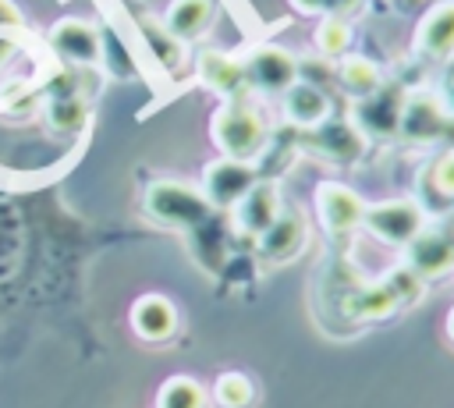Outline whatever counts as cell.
Listing matches in <instances>:
<instances>
[{
  "label": "cell",
  "instance_id": "obj_1",
  "mask_svg": "<svg viewBox=\"0 0 454 408\" xmlns=\"http://www.w3.org/2000/svg\"><path fill=\"white\" fill-rule=\"evenodd\" d=\"M213 142L220 145V153L227 160L248 163L262 149V142H266L262 114L252 103H245V99H227L213 114Z\"/></svg>",
  "mask_w": 454,
  "mask_h": 408
},
{
  "label": "cell",
  "instance_id": "obj_2",
  "mask_svg": "<svg viewBox=\"0 0 454 408\" xmlns=\"http://www.w3.org/2000/svg\"><path fill=\"white\" fill-rule=\"evenodd\" d=\"M145 213L160 224H170V227H199L209 220L213 206L209 199L192 188V184H181V181H156L149 184L145 192Z\"/></svg>",
  "mask_w": 454,
  "mask_h": 408
},
{
  "label": "cell",
  "instance_id": "obj_3",
  "mask_svg": "<svg viewBox=\"0 0 454 408\" xmlns=\"http://www.w3.org/2000/svg\"><path fill=\"white\" fill-rule=\"evenodd\" d=\"M362 224L380 241H387V245H408L426 227V216H422V206L419 202H411V199H390V202L365 206Z\"/></svg>",
  "mask_w": 454,
  "mask_h": 408
},
{
  "label": "cell",
  "instance_id": "obj_4",
  "mask_svg": "<svg viewBox=\"0 0 454 408\" xmlns=\"http://www.w3.org/2000/svg\"><path fill=\"white\" fill-rule=\"evenodd\" d=\"M255 184V170L241 160H216L206 167L202 174V195L209 199V206H220V209H231L248 188Z\"/></svg>",
  "mask_w": 454,
  "mask_h": 408
},
{
  "label": "cell",
  "instance_id": "obj_5",
  "mask_svg": "<svg viewBox=\"0 0 454 408\" xmlns=\"http://www.w3.org/2000/svg\"><path fill=\"white\" fill-rule=\"evenodd\" d=\"M245 78L262 92H287L298 82V60L280 46H259L245 60Z\"/></svg>",
  "mask_w": 454,
  "mask_h": 408
},
{
  "label": "cell",
  "instance_id": "obj_6",
  "mask_svg": "<svg viewBox=\"0 0 454 408\" xmlns=\"http://www.w3.org/2000/svg\"><path fill=\"white\" fill-rule=\"evenodd\" d=\"M316 213L323 220V227L330 234H344V231H355L362 224V199L348 188V184H337V181H323L316 188Z\"/></svg>",
  "mask_w": 454,
  "mask_h": 408
},
{
  "label": "cell",
  "instance_id": "obj_7",
  "mask_svg": "<svg viewBox=\"0 0 454 408\" xmlns=\"http://www.w3.org/2000/svg\"><path fill=\"white\" fill-rule=\"evenodd\" d=\"M408 270H415L422 280L426 277H436V273H447L454 266V231L447 227H433V231H419L411 241H408Z\"/></svg>",
  "mask_w": 454,
  "mask_h": 408
},
{
  "label": "cell",
  "instance_id": "obj_8",
  "mask_svg": "<svg viewBox=\"0 0 454 408\" xmlns=\"http://www.w3.org/2000/svg\"><path fill=\"white\" fill-rule=\"evenodd\" d=\"M234 227L245 231L248 238H259L277 216H280V195L273 181H255L234 206Z\"/></svg>",
  "mask_w": 454,
  "mask_h": 408
},
{
  "label": "cell",
  "instance_id": "obj_9",
  "mask_svg": "<svg viewBox=\"0 0 454 408\" xmlns=\"http://www.w3.org/2000/svg\"><path fill=\"white\" fill-rule=\"evenodd\" d=\"M255 241H259V255L266 263H291L305 248V220H301V213L280 209V216Z\"/></svg>",
  "mask_w": 454,
  "mask_h": 408
},
{
  "label": "cell",
  "instance_id": "obj_10",
  "mask_svg": "<svg viewBox=\"0 0 454 408\" xmlns=\"http://www.w3.org/2000/svg\"><path fill=\"white\" fill-rule=\"evenodd\" d=\"M50 46L71 64H96L99 60V32L82 18H60L50 28Z\"/></svg>",
  "mask_w": 454,
  "mask_h": 408
},
{
  "label": "cell",
  "instance_id": "obj_11",
  "mask_svg": "<svg viewBox=\"0 0 454 408\" xmlns=\"http://www.w3.org/2000/svg\"><path fill=\"white\" fill-rule=\"evenodd\" d=\"M415 46L419 53L436 57V60L454 53V0H440L422 14L415 28Z\"/></svg>",
  "mask_w": 454,
  "mask_h": 408
},
{
  "label": "cell",
  "instance_id": "obj_12",
  "mask_svg": "<svg viewBox=\"0 0 454 408\" xmlns=\"http://www.w3.org/2000/svg\"><path fill=\"white\" fill-rule=\"evenodd\" d=\"M131 330L142 337V341H167L174 330H177V309L170 298L163 294H142L135 305H131Z\"/></svg>",
  "mask_w": 454,
  "mask_h": 408
},
{
  "label": "cell",
  "instance_id": "obj_13",
  "mask_svg": "<svg viewBox=\"0 0 454 408\" xmlns=\"http://www.w3.org/2000/svg\"><path fill=\"white\" fill-rule=\"evenodd\" d=\"M309 145H312L319 156L333 160V163H355V160L362 156L365 138H362V131H358L355 124L330 121V124H319V128L309 131Z\"/></svg>",
  "mask_w": 454,
  "mask_h": 408
},
{
  "label": "cell",
  "instance_id": "obj_14",
  "mask_svg": "<svg viewBox=\"0 0 454 408\" xmlns=\"http://www.w3.org/2000/svg\"><path fill=\"white\" fill-rule=\"evenodd\" d=\"M401 110H404V99L397 96V89H376L358 106V131L394 135L401 128Z\"/></svg>",
  "mask_w": 454,
  "mask_h": 408
},
{
  "label": "cell",
  "instance_id": "obj_15",
  "mask_svg": "<svg viewBox=\"0 0 454 408\" xmlns=\"http://www.w3.org/2000/svg\"><path fill=\"white\" fill-rule=\"evenodd\" d=\"M199 78H202V85H209L213 92H220L227 99H234L248 82L245 78V64L234 60L231 53H220V50H206L199 57Z\"/></svg>",
  "mask_w": 454,
  "mask_h": 408
},
{
  "label": "cell",
  "instance_id": "obj_16",
  "mask_svg": "<svg viewBox=\"0 0 454 408\" xmlns=\"http://www.w3.org/2000/svg\"><path fill=\"white\" fill-rule=\"evenodd\" d=\"M284 110L291 117V124L298 128H319L330 114V96L323 89H316L312 82H294L284 92Z\"/></svg>",
  "mask_w": 454,
  "mask_h": 408
},
{
  "label": "cell",
  "instance_id": "obj_17",
  "mask_svg": "<svg viewBox=\"0 0 454 408\" xmlns=\"http://www.w3.org/2000/svg\"><path fill=\"white\" fill-rule=\"evenodd\" d=\"M443 128H447V117H443V110H440V103H436L433 96H415V99L404 103V110H401V128H397V131H404L408 138L429 142V138H436Z\"/></svg>",
  "mask_w": 454,
  "mask_h": 408
},
{
  "label": "cell",
  "instance_id": "obj_18",
  "mask_svg": "<svg viewBox=\"0 0 454 408\" xmlns=\"http://www.w3.org/2000/svg\"><path fill=\"white\" fill-rule=\"evenodd\" d=\"M209 18H213V4H209V0H174V4L167 7L163 28H167L177 43H184V39H195L199 32H206Z\"/></svg>",
  "mask_w": 454,
  "mask_h": 408
},
{
  "label": "cell",
  "instance_id": "obj_19",
  "mask_svg": "<svg viewBox=\"0 0 454 408\" xmlns=\"http://www.w3.org/2000/svg\"><path fill=\"white\" fill-rule=\"evenodd\" d=\"M394 309H401V305H397L394 291L387 287V280L365 284V287H358V291H351V294L344 298V312H348L351 319H383V316H390Z\"/></svg>",
  "mask_w": 454,
  "mask_h": 408
},
{
  "label": "cell",
  "instance_id": "obj_20",
  "mask_svg": "<svg viewBox=\"0 0 454 408\" xmlns=\"http://www.w3.org/2000/svg\"><path fill=\"white\" fill-rule=\"evenodd\" d=\"M43 117H46V128L53 135H78L89 124V106H85L82 96L64 92V96H53L46 103V114Z\"/></svg>",
  "mask_w": 454,
  "mask_h": 408
},
{
  "label": "cell",
  "instance_id": "obj_21",
  "mask_svg": "<svg viewBox=\"0 0 454 408\" xmlns=\"http://www.w3.org/2000/svg\"><path fill=\"white\" fill-rule=\"evenodd\" d=\"M340 85L351 92V96H358V99H365V96H372L376 89H380V67L369 60V57H362V53H355V57H344V64H340Z\"/></svg>",
  "mask_w": 454,
  "mask_h": 408
},
{
  "label": "cell",
  "instance_id": "obj_22",
  "mask_svg": "<svg viewBox=\"0 0 454 408\" xmlns=\"http://www.w3.org/2000/svg\"><path fill=\"white\" fill-rule=\"evenodd\" d=\"M156 408H206V390L192 376H170L156 394Z\"/></svg>",
  "mask_w": 454,
  "mask_h": 408
},
{
  "label": "cell",
  "instance_id": "obj_23",
  "mask_svg": "<svg viewBox=\"0 0 454 408\" xmlns=\"http://www.w3.org/2000/svg\"><path fill=\"white\" fill-rule=\"evenodd\" d=\"M252 397H255V387H252V380L245 373H223L213 383V401L220 408H248Z\"/></svg>",
  "mask_w": 454,
  "mask_h": 408
},
{
  "label": "cell",
  "instance_id": "obj_24",
  "mask_svg": "<svg viewBox=\"0 0 454 408\" xmlns=\"http://www.w3.org/2000/svg\"><path fill=\"white\" fill-rule=\"evenodd\" d=\"M387 287L394 291L397 305H415V302L422 298V291H426V280H422L415 270L397 266V270H390V273H387Z\"/></svg>",
  "mask_w": 454,
  "mask_h": 408
},
{
  "label": "cell",
  "instance_id": "obj_25",
  "mask_svg": "<svg viewBox=\"0 0 454 408\" xmlns=\"http://www.w3.org/2000/svg\"><path fill=\"white\" fill-rule=\"evenodd\" d=\"M316 46L323 53H344L351 46V25L344 18H323L316 28Z\"/></svg>",
  "mask_w": 454,
  "mask_h": 408
},
{
  "label": "cell",
  "instance_id": "obj_26",
  "mask_svg": "<svg viewBox=\"0 0 454 408\" xmlns=\"http://www.w3.org/2000/svg\"><path fill=\"white\" fill-rule=\"evenodd\" d=\"M429 177H433V184H436V192H443L447 199H454V149H447V153H440V160L433 163V170H429Z\"/></svg>",
  "mask_w": 454,
  "mask_h": 408
},
{
  "label": "cell",
  "instance_id": "obj_27",
  "mask_svg": "<svg viewBox=\"0 0 454 408\" xmlns=\"http://www.w3.org/2000/svg\"><path fill=\"white\" fill-rule=\"evenodd\" d=\"M291 4L305 14H326V18H337L340 11L358 7V0H291Z\"/></svg>",
  "mask_w": 454,
  "mask_h": 408
},
{
  "label": "cell",
  "instance_id": "obj_28",
  "mask_svg": "<svg viewBox=\"0 0 454 408\" xmlns=\"http://www.w3.org/2000/svg\"><path fill=\"white\" fill-rule=\"evenodd\" d=\"M21 25V14L11 0H0V28H18Z\"/></svg>",
  "mask_w": 454,
  "mask_h": 408
},
{
  "label": "cell",
  "instance_id": "obj_29",
  "mask_svg": "<svg viewBox=\"0 0 454 408\" xmlns=\"http://www.w3.org/2000/svg\"><path fill=\"white\" fill-rule=\"evenodd\" d=\"M11 50H14V43H11V39H0V64L11 57Z\"/></svg>",
  "mask_w": 454,
  "mask_h": 408
},
{
  "label": "cell",
  "instance_id": "obj_30",
  "mask_svg": "<svg viewBox=\"0 0 454 408\" xmlns=\"http://www.w3.org/2000/svg\"><path fill=\"white\" fill-rule=\"evenodd\" d=\"M447 337H450V341H454V309H450V312H447Z\"/></svg>",
  "mask_w": 454,
  "mask_h": 408
}]
</instances>
